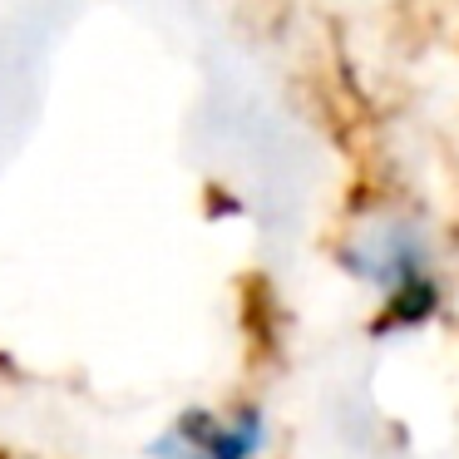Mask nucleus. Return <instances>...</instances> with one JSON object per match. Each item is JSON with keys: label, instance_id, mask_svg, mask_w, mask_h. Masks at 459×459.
I'll return each mask as SVG.
<instances>
[{"label": "nucleus", "instance_id": "f257e3e1", "mask_svg": "<svg viewBox=\"0 0 459 459\" xmlns=\"http://www.w3.org/2000/svg\"><path fill=\"white\" fill-rule=\"evenodd\" d=\"M188 455H203V459H252L262 449V410L242 405L232 420H218L208 410H183L178 425L169 429Z\"/></svg>", "mask_w": 459, "mask_h": 459}, {"label": "nucleus", "instance_id": "f03ea898", "mask_svg": "<svg viewBox=\"0 0 459 459\" xmlns=\"http://www.w3.org/2000/svg\"><path fill=\"white\" fill-rule=\"evenodd\" d=\"M351 272L366 281H376V287L395 291L405 287V281L420 277V262H425V252H420L415 232L405 228V222H385L380 232H370L366 238V257H346Z\"/></svg>", "mask_w": 459, "mask_h": 459}, {"label": "nucleus", "instance_id": "7ed1b4c3", "mask_svg": "<svg viewBox=\"0 0 459 459\" xmlns=\"http://www.w3.org/2000/svg\"><path fill=\"white\" fill-rule=\"evenodd\" d=\"M439 307V291L435 281L415 277L405 281V287L385 291V311H380L376 321H370V336H390V331H405V326H420V321H429Z\"/></svg>", "mask_w": 459, "mask_h": 459}, {"label": "nucleus", "instance_id": "20e7f679", "mask_svg": "<svg viewBox=\"0 0 459 459\" xmlns=\"http://www.w3.org/2000/svg\"><path fill=\"white\" fill-rule=\"evenodd\" d=\"M153 455H159V459H203V455H188V449H183L173 435H163L159 445H153Z\"/></svg>", "mask_w": 459, "mask_h": 459}]
</instances>
